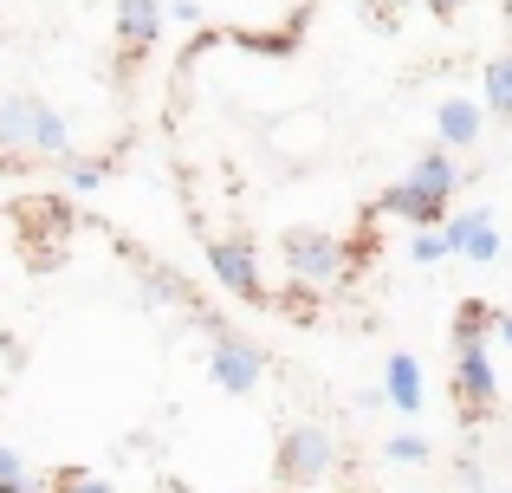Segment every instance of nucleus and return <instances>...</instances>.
Instances as JSON below:
<instances>
[{
  "label": "nucleus",
  "instance_id": "1",
  "mask_svg": "<svg viewBox=\"0 0 512 493\" xmlns=\"http://www.w3.org/2000/svg\"><path fill=\"white\" fill-rule=\"evenodd\" d=\"M0 143H7L13 156H33V163H65V156H72L65 117L52 111L46 98H33V91H13V98L0 104Z\"/></svg>",
  "mask_w": 512,
  "mask_h": 493
},
{
  "label": "nucleus",
  "instance_id": "2",
  "mask_svg": "<svg viewBox=\"0 0 512 493\" xmlns=\"http://www.w3.org/2000/svg\"><path fill=\"white\" fill-rule=\"evenodd\" d=\"M454 403H461V422L493 416V403H500V377H493L487 338H454Z\"/></svg>",
  "mask_w": 512,
  "mask_h": 493
},
{
  "label": "nucleus",
  "instance_id": "3",
  "mask_svg": "<svg viewBox=\"0 0 512 493\" xmlns=\"http://www.w3.org/2000/svg\"><path fill=\"white\" fill-rule=\"evenodd\" d=\"M208 331H214V344H208V377L221 383L227 396H253V390H260V377H266L260 344L234 338V331H221V325H208Z\"/></svg>",
  "mask_w": 512,
  "mask_h": 493
},
{
  "label": "nucleus",
  "instance_id": "4",
  "mask_svg": "<svg viewBox=\"0 0 512 493\" xmlns=\"http://www.w3.org/2000/svg\"><path fill=\"white\" fill-rule=\"evenodd\" d=\"M286 266L305 286H331V279H344L357 266V253L344 241H331V234H318V228H299V234H286Z\"/></svg>",
  "mask_w": 512,
  "mask_h": 493
},
{
  "label": "nucleus",
  "instance_id": "5",
  "mask_svg": "<svg viewBox=\"0 0 512 493\" xmlns=\"http://www.w3.org/2000/svg\"><path fill=\"white\" fill-rule=\"evenodd\" d=\"M331 468H338V442H331L325 429H286V442H279V481L318 487Z\"/></svg>",
  "mask_w": 512,
  "mask_h": 493
},
{
  "label": "nucleus",
  "instance_id": "6",
  "mask_svg": "<svg viewBox=\"0 0 512 493\" xmlns=\"http://www.w3.org/2000/svg\"><path fill=\"white\" fill-rule=\"evenodd\" d=\"M208 273L221 279L234 299L260 305L266 299V279H260V253H253L247 241H208Z\"/></svg>",
  "mask_w": 512,
  "mask_h": 493
},
{
  "label": "nucleus",
  "instance_id": "7",
  "mask_svg": "<svg viewBox=\"0 0 512 493\" xmlns=\"http://www.w3.org/2000/svg\"><path fill=\"white\" fill-rule=\"evenodd\" d=\"M163 20H169V7L163 0H117V39H124V72L143 59V52L163 39Z\"/></svg>",
  "mask_w": 512,
  "mask_h": 493
},
{
  "label": "nucleus",
  "instance_id": "8",
  "mask_svg": "<svg viewBox=\"0 0 512 493\" xmlns=\"http://www.w3.org/2000/svg\"><path fill=\"white\" fill-rule=\"evenodd\" d=\"M448 241H454V253H461V260H474V266L500 260V228H493L487 208H467V215H454V221H448Z\"/></svg>",
  "mask_w": 512,
  "mask_h": 493
},
{
  "label": "nucleus",
  "instance_id": "9",
  "mask_svg": "<svg viewBox=\"0 0 512 493\" xmlns=\"http://www.w3.org/2000/svg\"><path fill=\"white\" fill-rule=\"evenodd\" d=\"M480 130H487V111H480L474 98H441V111H435V137H441V150H474Z\"/></svg>",
  "mask_w": 512,
  "mask_h": 493
},
{
  "label": "nucleus",
  "instance_id": "10",
  "mask_svg": "<svg viewBox=\"0 0 512 493\" xmlns=\"http://www.w3.org/2000/svg\"><path fill=\"white\" fill-rule=\"evenodd\" d=\"M273 150L286 156V163H305V156H318V150H325V117H318V111L279 117V124H273Z\"/></svg>",
  "mask_w": 512,
  "mask_h": 493
},
{
  "label": "nucleus",
  "instance_id": "11",
  "mask_svg": "<svg viewBox=\"0 0 512 493\" xmlns=\"http://www.w3.org/2000/svg\"><path fill=\"white\" fill-rule=\"evenodd\" d=\"M383 403L402 409V416L422 409V364H415L409 351H389V364H383Z\"/></svg>",
  "mask_w": 512,
  "mask_h": 493
},
{
  "label": "nucleus",
  "instance_id": "12",
  "mask_svg": "<svg viewBox=\"0 0 512 493\" xmlns=\"http://www.w3.org/2000/svg\"><path fill=\"white\" fill-rule=\"evenodd\" d=\"M376 215H402L409 228H441L448 202H435V195H422V189H409V182H396V189L376 202Z\"/></svg>",
  "mask_w": 512,
  "mask_h": 493
},
{
  "label": "nucleus",
  "instance_id": "13",
  "mask_svg": "<svg viewBox=\"0 0 512 493\" xmlns=\"http://www.w3.org/2000/svg\"><path fill=\"white\" fill-rule=\"evenodd\" d=\"M409 189H422V195H435V202H448L454 189H461V169H454V150H428V156H415V169L409 176Z\"/></svg>",
  "mask_w": 512,
  "mask_h": 493
},
{
  "label": "nucleus",
  "instance_id": "14",
  "mask_svg": "<svg viewBox=\"0 0 512 493\" xmlns=\"http://www.w3.org/2000/svg\"><path fill=\"white\" fill-rule=\"evenodd\" d=\"M487 111L512 117V52H500V59L487 65Z\"/></svg>",
  "mask_w": 512,
  "mask_h": 493
},
{
  "label": "nucleus",
  "instance_id": "15",
  "mask_svg": "<svg viewBox=\"0 0 512 493\" xmlns=\"http://www.w3.org/2000/svg\"><path fill=\"white\" fill-rule=\"evenodd\" d=\"M448 253H454L448 228H415V234H409V260H415V266H441Z\"/></svg>",
  "mask_w": 512,
  "mask_h": 493
},
{
  "label": "nucleus",
  "instance_id": "16",
  "mask_svg": "<svg viewBox=\"0 0 512 493\" xmlns=\"http://www.w3.org/2000/svg\"><path fill=\"white\" fill-rule=\"evenodd\" d=\"M487 331H500V312L480 299H467L461 312H454V338H487Z\"/></svg>",
  "mask_w": 512,
  "mask_h": 493
},
{
  "label": "nucleus",
  "instance_id": "17",
  "mask_svg": "<svg viewBox=\"0 0 512 493\" xmlns=\"http://www.w3.org/2000/svg\"><path fill=\"white\" fill-rule=\"evenodd\" d=\"M0 493H46V481H33V474H26V455L0 448Z\"/></svg>",
  "mask_w": 512,
  "mask_h": 493
},
{
  "label": "nucleus",
  "instance_id": "18",
  "mask_svg": "<svg viewBox=\"0 0 512 493\" xmlns=\"http://www.w3.org/2000/svg\"><path fill=\"white\" fill-rule=\"evenodd\" d=\"M46 493H111V481H104V474H91V468H59L46 481Z\"/></svg>",
  "mask_w": 512,
  "mask_h": 493
},
{
  "label": "nucleus",
  "instance_id": "19",
  "mask_svg": "<svg viewBox=\"0 0 512 493\" xmlns=\"http://www.w3.org/2000/svg\"><path fill=\"white\" fill-rule=\"evenodd\" d=\"M383 455L396 461V468H422V461H428V442H422V435H389Z\"/></svg>",
  "mask_w": 512,
  "mask_h": 493
},
{
  "label": "nucleus",
  "instance_id": "20",
  "mask_svg": "<svg viewBox=\"0 0 512 493\" xmlns=\"http://www.w3.org/2000/svg\"><path fill=\"white\" fill-rule=\"evenodd\" d=\"M65 182H72V189H98L104 182V163H91V156H65Z\"/></svg>",
  "mask_w": 512,
  "mask_h": 493
},
{
  "label": "nucleus",
  "instance_id": "21",
  "mask_svg": "<svg viewBox=\"0 0 512 493\" xmlns=\"http://www.w3.org/2000/svg\"><path fill=\"white\" fill-rule=\"evenodd\" d=\"M363 7H370V20H376V26H389V13H396L402 0H363Z\"/></svg>",
  "mask_w": 512,
  "mask_h": 493
},
{
  "label": "nucleus",
  "instance_id": "22",
  "mask_svg": "<svg viewBox=\"0 0 512 493\" xmlns=\"http://www.w3.org/2000/svg\"><path fill=\"white\" fill-rule=\"evenodd\" d=\"M461 7H467V0H428V13H435V20H454Z\"/></svg>",
  "mask_w": 512,
  "mask_h": 493
},
{
  "label": "nucleus",
  "instance_id": "23",
  "mask_svg": "<svg viewBox=\"0 0 512 493\" xmlns=\"http://www.w3.org/2000/svg\"><path fill=\"white\" fill-rule=\"evenodd\" d=\"M500 344L512 351V312H500Z\"/></svg>",
  "mask_w": 512,
  "mask_h": 493
}]
</instances>
